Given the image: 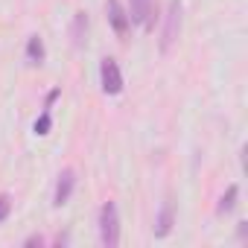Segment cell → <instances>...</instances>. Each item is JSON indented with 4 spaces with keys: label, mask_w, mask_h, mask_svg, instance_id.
Wrapping results in <instances>:
<instances>
[{
    "label": "cell",
    "mask_w": 248,
    "mask_h": 248,
    "mask_svg": "<svg viewBox=\"0 0 248 248\" xmlns=\"http://www.w3.org/2000/svg\"><path fill=\"white\" fill-rule=\"evenodd\" d=\"M99 239L105 248H114L120 242V222H117V204L105 202L99 210Z\"/></svg>",
    "instance_id": "obj_1"
},
{
    "label": "cell",
    "mask_w": 248,
    "mask_h": 248,
    "mask_svg": "<svg viewBox=\"0 0 248 248\" xmlns=\"http://www.w3.org/2000/svg\"><path fill=\"white\" fill-rule=\"evenodd\" d=\"M99 76H102V91L105 93H120L123 91V73H120V67H117V62L114 59H102V64H99Z\"/></svg>",
    "instance_id": "obj_2"
},
{
    "label": "cell",
    "mask_w": 248,
    "mask_h": 248,
    "mask_svg": "<svg viewBox=\"0 0 248 248\" xmlns=\"http://www.w3.org/2000/svg\"><path fill=\"white\" fill-rule=\"evenodd\" d=\"M108 24L114 27V32H117V35H126V32H129V27H132L129 12L120 6V0H108Z\"/></svg>",
    "instance_id": "obj_3"
},
{
    "label": "cell",
    "mask_w": 248,
    "mask_h": 248,
    "mask_svg": "<svg viewBox=\"0 0 248 248\" xmlns=\"http://www.w3.org/2000/svg\"><path fill=\"white\" fill-rule=\"evenodd\" d=\"M178 27H181V0H172L170 15H167V30H164V50L172 47V41L178 35Z\"/></svg>",
    "instance_id": "obj_4"
},
{
    "label": "cell",
    "mask_w": 248,
    "mask_h": 248,
    "mask_svg": "<svg viewBox=\"0 0 248 248\" xmlns=\"http://www.w3.org/2000/svg\"><path fill=\"white\" fill-rule=\"evenodd\" d=\"M73 184H76V175H73V170H64V172L59 175V181H56V196H53L56 207L67 204V199H70V193H73Z\"/></svg>",
    "instance_id": "obj_5"
},
{
    "label": "cell",
    "mask_w": 248,
    "mask_h": 248,
    "mask_svg": "<svg viewBox=\"0 0 248 248\" xmlns=\"http://www.w3.org/2000/svg\"><path fill=\"white\" fill-rule=\"evenodd\" d=\"M149 12H152V0H132V9H129V21L140 24L149 30Z\"/></svg>",
    "instance_id": "obj_6"
},
{
    "label": "cell",
    "mask_w": 248,
    "mask_h": 248,
    "mask_svg": "<svg viewBox=\"0 0 248 248\" xmlns=\"http://www.w3.org/2000/svg\"><path fill=\"white\" fill-rule=\"evenodd\" d=\"M170 228H172V202L167 199L164 207H161V216H158V228H155V233H158V236H167Z\"/></svg>",
    "instance_id": "obj_7"
},
{
    "label": "cell",
    "mask_w": 248,
    "mask_h": 248,
    "mask_svg": "<svg viewBox=\"0 0 248 248\" xmlns=\"http://www.w3.org/2000/svg\"><path fill=\"white\" fill-rule=\"evenodd\" d=\"M27 59H30V64H41V62H44V41H41L38 35L30 38V44H27Z\"/></svg>",
    "instance_id": "obj_8"
},
{
    "label": "cell",
    "mask_w": 248,
    "mask_h": 248,
    "mask_svg": "<svg viewBox=\"0 0 248 248\" xmlns=\"http://www.w3.org/2000/svg\"><path fill=\"white\" fill-rule=\"evenodd\" d=\"M88 30V18H85V12H79L76 15V24H73V44L76 47H82V32Z\"/></svg>",
    "instance_id": "obj_9"
},
{
    "label": "cell",
    "mask_w": 248,
    "mask_h": 248,
    "mask_svg": "<svg viewBox=\"0 0 248 248\" xmlns=\"http://www.w3.org/2000/svg\"><path fill=\"white\" fill-rule=\"evenodd\" d=\"M236 187H228V193L222 196V204H219V213H231L233 210V202H236Z\"/></svg>",
    "instance_id": "obj_10"
},
{
    "label": "cell",
    "mask_w": 248,
    "mask_h": 248,
    "mask_svg": "<svg viewBox=\"0 0 248 248\" xmlns=\"http://www.w3.org/2000/svg\"><path fill=\"white\" fill-rule=\"evenodd\" d=\"M35 132H38V135H50V111H44V114L35 120Z\"/></svg>",
    "instance_id": "obj_11"
},
{
    "label": "cell",
    "mask_w": 248,
    "mask_h": 248,
    "mask_svg": "<svg viewBox=\"0 0 248 248\" xmlns=\"http://www.w3.org/2000/svg\"><path fill=\"white\" fill-rule=\"evenodd\" d=\"M9 210H12V199L9 196H0V222L9 216Z\"/></svg>",
    "instance_id": "obj_12"
}]
</instances>
